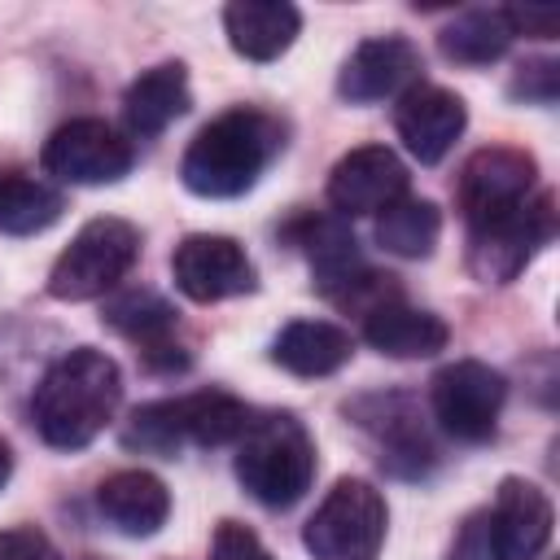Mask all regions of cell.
<instances>
[{"label":"cell","instance_id":"obj_12","mask_svg":"<svg viewBox=\"0 0 560 560\" xmlns=\"http://www.w3.org/2000/svg\"><path fill=\"white\" fill-rule=\"evenodd\" d=\"M416 83H420V48L402 35L363 39L337 74V92L350 105H376V101L402 96Z\"/></svg>","mask_w":560,"mask_h":560},{"label":"cell","instance_id":"obj_1","mask_svg":"<svg viewBox=\"0 0 560 560\" xmlns=\"http://www.w3.org/2000/svg\"><path fill=\"white\" fill-rule=\"evenodd\" d=\"M118 398H122L118 363L92 346H79L44 372L31 398V416L48 446L79 451L114 420Z\"/></svg>","mask_w":560,"mask_h":560},{"label":"cell","instance_id":"obj_31","mask_svg":"<svg viewBox=\"0 0 560 560\" xmlns=\"http://www.w3.org/2000/svg\"><path fill=\"white\" fill-rule=\"evenodd\" d=\"M451 560H494V547H490V529H486V516H472L455 542V556Z\"/></svg>","mask_w":560,"mask_h":560},{"label":"cell","instance_id":"obj_21","mask_svg":"<svg viewBox=\"0 0 560 560\" xmlns=\"http://www.w3.org/2000/svg\"><path fill=\"white\" fill-rule=\"evenodd\" d=\"M101 319H105L114 332H122V337H131L136 346H144V354L171 350L175 306H171L162 293H153V289H122V293H114V298L105 302Z\"/></svg>","mask_w":560,"mask_h":560},{"label":"cell","instance_id":"obj_19","mask_svg":"<svg viewBox=\"0 0 560 560\" xmlns=\"http://www.w3.org/2000/svg\"><path fill=\"white\" fill-rule=\"evenodd\" d=\"M350 354H354L350 332L328 319H293L271 346V359L293 376H328L341 363H350Z\"/></svg>","mask_w":560,"mask_h":560},{"label":"cell","instance_id":"obj_10","mask_svg":"<svg viewBox=\"0 0 560 560\" xmlns=\"http://www.w3.org/2000/svg\"><path fill=\"white\" fill-rule=\"evenodd\" d=\"M171 271L179 293L192 302H223L254 289V262L241 249V241L214 236V232L184 236L171 254Z\"/></svg>","mask_w":560,"mask_h":560},{"label":"cell","instance_id":"obj_25","mask_svg":"<svg viewBox=\"0 0 560 560\" xmlns=\"http://www.w3.org/2000/svg\"><path fill=\"white\" fill-rule=\"evenodd\" d=\"M179 424H184V442L223 446L249 429V411L223 389H201V394L179 398Z\"/></svg>","mask_w":560,"mask_h":560},{"label":"cell","instance_id":"obj_29","mask_svg":"<svg viewBox=\"0 0 560 560\" xmlns=\"http://www.w3.org/2000/svg\"><path fill=\"white\" fill-rule=\"evenodd\" d=\"M0 560H61V551L35 525L0 529Z\"/></svg>","mask_w":560,"mask_h":560},{"label":"cell","instance_id":"obj_18","mask_svg":"<svg viewBox=\"0 0 560 560\" xmlns=\"http://www.w3.org/2000/svg\"><path fill=\"white\" fill-rule=\"evenodd\" d=\"M446 324L429 311H416L407 302H385L372 315H363V341L389 359H429L446 350Z\"/></svg>","mask_w":560,"mask_h":560},{"label":"cell","instance_id":"obj_22","mask_svg":"<svg viewBox=\"0 0 560 560\" xmlns=\"http://www.w3.org/2000/svg\"><path fill=\"white\" fill-rule=\"evenodd\" d=\"M512 39L516 35H512V22H508V9H468V13H459L455 22L442 26L438 48L459 66H490L508 52Z\"/></svg>","mask_w":560,"mask_h":560},{"label":"cell","instance_id":"obj_32","mask_svg":"<svg viewBox=\"0 0 560 560\" xmlns=\"http://www.w3.org/2000/svg\"><path fill=\"white\" fill-rule=\"evenodd\" d=\"M9 472H13V455H9V446L0 442V486L9 481Z\"/></svg>","mask_w":560,"mask_h":560},{"label":"cell","instance_id":"obj_24","mask_svg":"<svg viewBox=\"0 0 560 560\" xmlns=\"http://www.w3.org/2000/svg\"><path fill=\"white\" fill-rule=\"evenodd\" d=\"M438 236H442V210L424 197H398L394 206H385L376 214V241H381V249H389L398 258L433 254Z\"/></svg>","mask_w":560,"mask_h":560},{"label":"cell","instance_id":"obj_17","mask_svg":"<svg viewBox=\"0 0 560 560\" xmlns=\"http://www.w3.org/2000/svg\"><path fill=\"white\" fill-rule=\"evenodd\" d=\"M228 44L249 61H276L302 31V13L284 0H236L223 9Z\"/></svg>","mask_w":560,"mask_h":560},{"label":"cell","instance_id":"obj_30","mask_svg":"<svg viewBox=\"0 0 560 560\" xmlns=\"http://www.w3.org/2000/svg\"><path fill=\"white\" fill-rule=\"evenodd\" d=\"M508 22H512V35H538V39H551L556 35V26H560V13L556 9H534V4H525V9H508Z\"/></svg>","mask_w":560,"mask_h":560},{"label":"cell","instance_id":"obj_28","mask_svg":"<svg viewBox=\"0 0 560 560\" xmlns=\"http://www.w3.org/2000/svg\"><path fill=\"white\" fill-rule=\"evenodd\" d=\"M516 101H529V105H551L556 101V92H560V66L556 61H529V66H521L516 70V79H512V88H508Z\"/></svg>","mask_w":560,"mask_h":560},{"label":"cell","instance_id":"obj_9","mask_svg":"<svg viewBox=\"0 0 560 560\" xmlns=\"http://www.w3.org/2000/svg\"><path fill=\"white\" fill-rule=\"evenodd\" d=\"M39 162L66 184H114L131 171V144L101 118H70L44 140Z\"/></svg>","mask_w":560,"mask_h":560},{"label":"cell","instance_id":"obj_2","mask_svg":"<svg viewBox=\"0 0 560 560\" xmlns=\"http://www.w3.org/2000/svg\"><path fill=\"white\" fill-rule=\"evenodd\" d=\"M280 144L284 131L276 118L258 109H228L192 136L179 162L184 188L197 197H241L258 184V175L280 153Z\"/></svg>","mask_w":560,"mask_h":560},{"label":"cell","instance_id":"obj_27","mask_svg":"<svg viewBox=\"0 0 560 560\" xmlns=\"http://www.w3.org/2000/svg\"><path fill=\"white\" fill-rule=\"evenodd\" d=\"M210 560H271V551L262 547V538L249 525L223 521L210 538Z\"/></svg>","mask_w":560,"mask_h":560},{"label":"cell","instance_id":"obj_23","mask_svg":"<svg viewBox=\"0 0 560 560\" xmlns=\"http://www.w3.org/2000/svg\"><path fill=\"white\" fill-rule=\"evenodd\" d=\"M66 201L57 188H48L35 175L0 171V232L4 236H31L61 219Z\"/></svg>","mask_w":560,"mask_h":560},{"label":"cell","instance_id":"obj_3","mask_svg":"<svg viewBox=\"0 0 560 560\" xmlns=\"http://www.w3.org/2000/svg\"><path fill=\"white\" fill-rule=\"evenodd\" d=\"M236 477L267 508H293L315 477V442L289 411L249 420L236 438Z\"/></svg>","mask_w":560,"mask_h":560},{"label":"cell","instance_id":"obj_26","mask_svg":"<svg viewBox=\"0 0 560 560\" xmlns=\"http://www.w3.org/2000/svg\"><path fill=\"white\" fill-rule=\"evenodd\" d=\"M122 442H127L131 451L171 459V455L184 446L179 398H162V402H144V407H136L131 420H127V429H122Z\"/></svg>","mask_w":560,"mask_h":560},{"label":"cell","instance_id":"obj_11","mask_svg":"<svg viewBox=\"0 0 560 560\" xmlns=\"http://www.w3.org/2000/svg\"><path fill=\"white\" fill-rule=\"evenodd\" d=\"M398 197H407V166L385 144L350 149L332 166V175H328V201L346 219H354V214H381Z\"/></svg>","mask_w":560,"mask_h":560},{"label":"cell","instance_id":"obj_20","mask_svg":"<svg viewBox=\"0 0 560 560\" xmlns=\"http://www.w3.org/2000/svg\"><path fill=\"white\" fill-rule=\"evenodd\" d=\"M306 258H311V271H315L319 293H328L332 302L350 284H359L368 276V262L359 258V241L350 236V228L341 219L311 223V232H306Z\"/></svg>","mask_w":560,"mask_h":560},{"label":"cell","instance_id":"obj_14","mask_svg":"<svg viewBox=\"0 0 560 560\" xmlns=\"http://www.w3.org/2000/svg\"><path fill=\"white\" fill-rule=\"evenodd\" d=\"M468 122V109L455 92L438 88V83H416L398 96L394 105V127H398V140L407 144V153L424 166L442 162L451 153V144L459 140Z\"/></svg>","mask_w":560,"mask_h":560},{"label":"cell","instance_id":"obj_6","mask_svg":"<svg viewBox=\"0 0 560 560\" xmlns=\"http://www.w3.org/2000/svg\"><path fill=\"white\" fill-rule=\"evenodd\" d=\"M556 236V197L538 192L512 214L468 228V271L481 284H508L525 271V262Z\"/></svg>","mask_w":560,"mask_h":560},{"label":"cell","instance_id":"obj_13","mask_svg":"<svg viewBox=\"0 0 560 560\" xmlns=\"http://www.w3.org/2000/svg\"><path fill=\"white\" fill-rule=\"evenodd\" d=\"M551 499L521 477H503L494 508L486 512V529H490V547L494 560H538L551 542Z\"/></svg>","mask_w":560,"mask_h":560},{"label":"cell","instance_id":"obj_5","mask_svg":"<svg viewBox=\"0 0 560 560\" xmlns=\"http://www.w3.org/2000/svg\"><path fill=\"white\" fill-rule=\"evenodd\" d=\"M140 254V232L127 219H88L74 241L61 249V258L48 271V293L57 302H88L109 293L136 262Z\"/></svg>","mask_w":560,"mask_h":560},{"label":"cell","instance_id":"obj_8","mask_svg":"<svg viewBox=\"0 0 560 560\" xmlns=\"http://www.w3.org/2000/svg\"><path fill=\"white\" fill-rule=\"evenodd\" d=\"M534 158L521 153V149H477L464 171H459V184H455V201L468 219V228L477 223H490L499 214H512L516 206H525L534 197Z\"/></svg>","mask_w":560,"mask_h":560},{"label":"cell","instance_id":"obj_7","mask_svg":"<svg viewBox=\"0 0 560 560\" xmlns=\"http://www.w3.org/2000/svg\"><path fill=\"white\" fill-rule=\"evenodd\" d=\"M503 398H508L503 372H494L481 359H455L429 385L433 416L455 442H486L499 424Z\"/></svg>","mask_w":560,"mask_h":560},{"label":"cell","instance_id":"obj_4","mask_svg":"<svg viewBox=\"0 0 560 560\" xmlns=\"http://www.w3.org/2000/svg\"><path fill=\"white\" fill-rule=\"evenodd\" d=\"M385 499L363 477H341L315 516L302 529V542L315 560H376L385 547Z\"/></svg>","mask_w":560,"mask_h":560},{"label":"cell","instance_id":"obj_15","mask_svg":"<svg viewBox=\"0 0 560 560\" xmlns=\"http://www.w3.org/2000/svg\"><path fill=\"white\" fill-rule=\"evenodd\" d=\"M96 508L118 534L149 538L171 516V490L144 468H122V472H109L96 486Z\"/></svg>","mask_w":560,"mask_h":560},{"label":"cell","instance_id":"obj_16","mask_svg":"<svg viewBox=\"0 0 560 560\" xmlns=\"http://www.w3.org/2000/svg\"><path fill=\"white\" fill-rule=\"evenodd\" d=\"M188 105H192V92H188V74L179 61H162L144 70L122 92V118L136 140L162 136L179 114H188Z\"/></svg>","mask_w":560,"mask_h":560}]
</instances>
